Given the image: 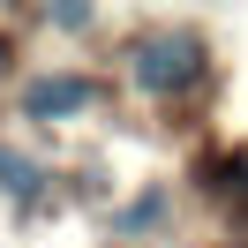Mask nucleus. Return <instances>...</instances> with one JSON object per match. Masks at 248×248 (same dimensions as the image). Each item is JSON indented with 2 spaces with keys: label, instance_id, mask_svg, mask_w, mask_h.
I'll return each mask as SVG.
<instances>
[{
  "label": "nucleus",
  "instance_id": "f257e3e1",
  "mask_svg": "<svg viewBox=\"0 0 248 248\" xmlns=\"http://www.w3.org/2000/svg\"><path fill=\"white\" fill-rule=\"evenodd\" d=\"M128 76H136L151 98H173V91H188V83L203 76V46L188 31H151V38L128 46Z\"/></svg>",
  "mask_w": 248,
  "mask_h": 248
},
{
  "label": "nucleus",
  "instance_id": "20e7f679",
  "mask_svg": "<svg viewBox=\"0 0 248 248\" xmlns=\"http://www.w3.org/2000/svg\"><path fill=\"white\" fill-rule=\"evenodd\" d=\"M158 218H166V196H143V203H128V211H121V226L143 233V226H158Z\"/></svg>",
  "mask_w": 248,
  "mask_h": 248
},
{
  "label": "nucleus",
  "instance_id": "f03ea898",
  "mask_svg": "<svg viewBox=\"0 0 248 248\" xmlns=\"http://www.w3.org/2000/svg\"><path fill=\"white\" fill-rule=\"evenodd\" d=\"M98 106V83L91 76H38L31 91H23V113L31 121H68V113Z\"/></svg>",
  "mask_w": 248,
  "mask_h": 248
},
{
  "label": "nucleus",
  "instance_id": "39448f33",
  "mask_svg": "<svg viewBox=\"0 0 248 248\" xmlns=\"http://www.w3.org/2000/svg\"><path fill=\"white\" fill-rule=\"evenodd\" d=\"M241 203H248V166H241Z\"/></svg>",
  "mask_w": 248,
  "mask_h": 248
},
{
  "label": "nucleus",
  "instance_id": "7ed1b4c3",
  "mask_svg": "<svg viewBox=\"0 0 248 248\" xmlns=\"http://www.w3.org/2000/svg\"><path fill=\"white\" fill-rule=\"evenodd\" d=\"M38 181H46V173H38L31 158H16V151H0V188H8V196H23V203H31V196H38Z\"/></svg>",
  "mask_w": 248,
  "mask_h": 248
}]
</instances>
